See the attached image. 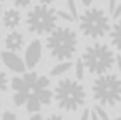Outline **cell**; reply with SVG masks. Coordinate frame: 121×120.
Returning a JSON list of instances; mask_svg holds the SVG:
<instances>
[{
  "label": "cell",
  "instance_id": "cell-6",
  "mask_svg": "<svg viewBox=\"0 0 121 120\" xmlns=\"http://www.w3.org/2000/svg\"><path fill=\"white\" fill-rule=\"evenodd\" d=\"M58 21V11L47 5H36L33 9L29 11L26 17V24L27 29L32 33H50L56 28Z\"/></svg>",
  "mask_w": 121,
  "mask_h": 120
},
{
  "label": "cell",
  "instance_id": "cell-11",
  "mask_svg": "<svg viewBox=\"0 0 121 120\" xmlns=\"http://www.w3.org/2000/svg\"><path fill=\"white\" fill-rule=\"evenodd\" d=\"M109 32H111V41H112V44L118 49V50H121V20L117 21V23L112 26V29Z\"/></svg>",
  "mask_w": 121,
  "mask_h": 120
},
{
  "label": "cell",
  "instance_id": "cell-23",
  "mask_svg": "<svg viewBox=\"0 0 121 120\" xmlns=\"http://www.w3.org/2000/svg\"><path fill=\"white\" fill-rule=\"evenodd\" d=\"M12 3L17 8H26V6H29L32 3V0H12Z\"/></svg>",
  "mask_w": 121,
  "mask_h": 120
},
{
  "label": "cell",
  "instance_id": "cell-18",
  "mask_svg": "<svg viewBox=\"0 0 121 120\" xmlns=\"http://www.w3.org/2000/svg\"><path fill=\"white\" fill-rule=\"evenodd\" d=\"M50 87V79L47 76H39L35 82V87H33V91L36 90H44V88H48Z\"/></svg>",
  "mask_w": 121,
  "mask_h": 120
},
{
  "label": "cell",
  "instance_id": "cell-21",
  "mask_svg": "<svg viewBox=\"0 0 121 120\" xmlns=\"http://www.w3.org/2000/svg\"><path fill=\"white\" fill-rule=\"evenodd\" d=\"M68 2V9H70V15L73 17V20H77L79 14H77V6H76L74 0H67Z\"/></svg>",
  "mask_w": 121,
  "mask_h": 120
},
{
  "label": "cell",
  "instance_id": "cell-25",
  "mask_svg": "<svg viewBox=\"0 0 121 120\" xmlns=\"http://www.w3.org/2000/svg\"><path fill=\"white\" fill-rule=\"evenodd\" d=\"M2 120H17V115L11 111H5L3 115H2Z\"/></svg>",
  "mask_w": 121,
  "mask_h": 120
},
{
  "label": "cell",
  "instance_id": "cell-27",
  "mask_svg": "<svg viewBox=\"0 0 121 120\" xmlns=\"http://www.w3.org/2000/svg\"><path fill=\"white\" fill-rule=\"evenodd\" d=\"M89 117H91V111L89 110H83L82 115H80V120H89Z\"/></svg>",
  "mask_w": 121,
  "mask_h": 120
},
{
  "label": "cell",
  "instance_id": "cell-19",
  "mask_svg": "<svg viewBox=\"0 0 121 120\" xmlns=\"http://www.w3.org/2000/svg\"><path fill=\"white\" fill-rule=\"evenodd\" d=\"M94 112L97 114V117L100 120H109V114L104 111V108L101 106V105H95V108H94Z\"/></svg>",
  "mask_w": 121,
  "mask_h": 120
},
{
  "label": "cell",
  "instance_id": "cell-37",
  "mask_svg": "<svg viewBox=\"0 0 121 120\" xmlns=\"http://www.w3.org/2000/svg\"><path fill=\"white\" fill-rule=\"evenodd\" d=\"M0 2H5V0H0Z\"/></svg>",
  "mask_w": 121,
  "mask_h": 120
},
{
  "label": "cell",
  "instance_id": "cell-15",
  "mask_svg": "<svg viewBox=\"0 0 121 120\" xmlns=\"http://www.w3.org/2000/svg\"><path fill=\"white\" fill-rule=\"evenodd\" d=\"M70 69H71V62H68V61H62V62H59V64L56 65V67H53L52 72H50V74H52V76H60V74L67 73Z\"/></svg>",
  "mask_w": 121,
  "mask_h": 120
},
{
  "label": "cell",
  "instance_id": "cell-1",
  "mask_svg": "<svg viewBox=\"0 0 121 120\" xmlns=\"http://www.w3.org/2000/svg\"><path fill=\"white\" fill-rule=\"evenodd\" d=\"M50 55L58 61H70L77 50V33L67 26H56L45 40Z\"/></svg>",
  "mask_w": 121,
  "mask_h": 120
},
{
  "label": "cell",
  "instance_id": "cell-31",
  "mask_svg": "<svg viewBox=\"0 0 121 120\" xmlns=\"http://www.w3.org/2000/svg\"><path fill=\"white\" fill-rule=\"evenodd\" d=\"M29 120H43V115H41V114H33Z\"/></svg>",
  "mask_w": 121,
  "mask_h": 120
},
{
  "label": "cell",
  "instance_id": "cell-7",
  "mask_svg": "<svg viewBox=\"0 0 121 120\" xmlns=\"http://www.w3.org/2000/svg\"><path fill=\"white\" fill-rule=\"evenodd\" d=\"M41 52H43V46H41L39 40H33L27 46L24 53V65L29 69H33L41 59Z\"/></svg>",
  "mask_w": 121,
  "mask_h": 120
},
{
  "label": "cell",
  "instance_id": "cell-22",
  "mask_svg": "<svg viewBox=\"0 0 121 120\" xmlns=\"http://www.w3.org/2000/svg\"><path fill=\"white\" fill-rule=\"evenodd\" d=\"M85 67H83V64H82V61L79 59L77 62H76V76H77V79L80 81V79H83V76H85Z\"/></svg>",
  "mask_w": 121,
  "mask_h": 120
},
{
  "label": "cell",
  "instance_id": "cell-35",
  "mask_svg": "<svg viewBox=\"0 0 121 120\" xmlns=\"http://www.w3.org/2000/svg\"><path fill=\"white\" fill-rule=\"evenodd\" d=\"M0 18H2V5H0Z\"/></svg>",
  "mask_w": 121,
  "mask_h": 120
},
{
  "label": "cell",
  "instance_id": "cell-17",
  "mask_svg": "<svg viewBox=\"0 0 121 120\" xmlns=\"http://www.w3.org/2000/svg\"><path fill=\"white\" fill-rule=\"evenodd\" d=\"M38 79V74L35 72H27V73H24L23 74V81L26 82V85L30 88V90H33V87H35V82Z\"/></svg>",
  "mask_w": 121,
  "mask_h": 120
},
{
  "label": "cell",
  "instance_id": "cell-3",
  "mask_svg": "<svg viewBox=\"0 0 121 120\" xmlns=\"http://www.w3.org/2000/svg\"><path fill=\"white\" fill-rule=\"evenodd\" d=\"M83 67L91 74H106L113 67L115 55L113 52L103 43H95L92 46H88L80 58Z\"/></svg>",
  "mask_w": 121,
  "mask_h": 120
},
{
  "label": "cell",
  "instance_id": "cell-29",
  "mask_svg": "<svg viewBox=\"0 0 121 120\" xmlns=\"http://www.w3.org/2000/svg\"><path fill=\"white\" fill-rule=\"evenodd\" d=\"M47 120H65V119H64L62 115H59V114H52Z\"/></svg>",
  "mask_w": 121,
  "mask_h": 120
},
{
  "label": "cell",
  "instance_id": "cell-14",
  "mask_svg": "<svg viewBox=\"0 0 121 120\" xmlns=\"http://www.w3.org/2000/svg\"><path fill=\"white\" fill-rule=\"evenodd\" d=\"M11 88L14 90L15 93L18 91H30V88L26 85V82L23 81V78H12V81H11Z\"/></svg>",
  "mask_w": 121,
  "mask_h": 120
},
{
  "label": "cell",
  "instance_id": "cell-10",
  "mask_svg": "<svg viewBox=\"0 0 121 120\" xmlns=\"http://www.w3.org/2000/svg\"><path fill=\"white\" fill-rule=\"evenodd\" d=\"M2 23L6 29H17L21 23V14L17 9H8L2 15Z\"/></svg>",
  "mask_w": 121,
  "mask_h": 120
},
{
  "label": "cell",
  "instance_id": "cell-28",
  "mask_svg": "<svg viewBox=\"0 0 121 120\" xmlns=\"http://www.w3.org/2000/svg\"><path fill=\"white\" fill-rule=\"evenodd\" d=\"M115 6H117V0H109V12H113V9H115Z\"/></svg>",
  "mask_w": 121,
  "mask_h": 120
},
{
  "label": "cell",
  "instance_id": "cell-12",
  "mask_svg": "<svg viewBox=\"0 0 121 120\" xmlns=\"http://www.w3.org/2000/svg\"><path fill=\"white\" fill-rule=\"evenodd\" d=\"M33 94H35L36 99L41 102V105H50L52 100H53V93H52L48 88L36 90V91H33Z\"/></svg>",
  "mask_w": 121,
  "mask_h": 120
},
{
  "label": "cell",
  "instance_id": "cell-30",
  "mask_svg": "<svg viewBox=\"0 0 121 120\" xmlns=\"http://www.w3.org/2000/svg\"><path fill=\"white\" fill-rule=\"evenodd\" d=\"M53 2H55V0H39V5H47V6H50Z\"/></svg>",
  "mask_w": 121,
  "mask_h": 120
},
{
  "label": "cell",
  "instance_id": "cell-33",
  "mask_svg": "<svg viewBox=\"0 0 121 120\" xmlns=\"http://www.w3.org/2000/svg\"><path fill=\"white\" fill-rule=\"evenodd\" d=\"M89 120H100V119H98V117H97V114L92 111V112H91V117H89Z\"/></svg>",
  "mask_w": 121,
  "mask_h": 120
},
{
  "label": "cell",
  "instance_id": "cell-34",
  "mask_svg": "<svg viewBox=\"0 0 121 120\" xmlns=\"http://www.w3.org/2000/svg\"><path fill=\"white\" fill-rule=\"evenodd\" d=\"M82 3H83L85 6H89L91 3H92V0H82Z\"/></svg>",
  "mask_w": 121,
  "mask_h": 120
},
{
  "label": "cell",
  "instance_id": "cell-20",
  "mask_svg": "<svg viewBox=\"0 0 121 120\" xmlns=\"http://www.w3.org/2000/svg\"><path fill=\"white\" fill-rule=\"evenodd\" d=\"M6 88H8V76L5 72L0 70V94H3L6 91Z\"/></svg>",
  "mask_w": 121,
  "mask_h": 120
},
{
  "label": "cell",
  "instance_id": "cell-32",
  "mask_svg": "<svg viewBox=\"0 0 121 120\" xmlns=\"http://www.w3.org/2000/svg\"><path fill=\"white\" fill-rule=\"evenodd\" d=\"M115 61H117V65H118V70H120V73H121V56L118 55L115 58Z\"/></svg>",
  "mask_w": 121,
  "mask_h": 120
},
{
  "label": "cell",
  "instance_id": "cell-4",
  "mask_svg": "<svg viewBox=\"0 0 121 120\" xmlns=\"http://www.w3.org/2000/svg\"><path fill=\"white\" fill-rule=\"evenodd\" d=\"M79 26L85 37L92 40H98L111 31L109 17L100 8H89L83 11L79 17Z\"/></svg>",
  "mask_w": 121,
  "mask_h": 120
},
{
  "label": "cell",
  "instance_id": "cell-16",
  "mask_svg": "<svg viewBox=\"0 0 121 120\" xmlns=\"http://www.w3.org/2000/svg\"><path fill=\"white\" fill-rule=\"evenodd\" d=\"M29 96H30V91H18L12 96V102H14L15 106H23V105H26V102H27Z\"/></svg>",
  "mask_w": 121,
  "mask_h": 120
},
{
  "label": "cell",
  "instance_id": "cell-36",
  "mask_svg": "<svg viewBox=\"0 0 121 120\" xmlns=\"http://www.w3.org/2000/svg\"><path fill=\"white\" fill-rule=\"evenodd\" d=\"M115 120H121V117H118V119H115Z\"/></svg>",
  "mask_w": 121,
  "mask_h": 120
},
{
  "label": "cell",
  "instance_id": "cell-13",
  "mask_svg": "<svg viewBox=\"0 0 121 120\" xmlns=\"http://www.w3.org/2000/svg\"><path fill=\"white\" fill-rule=\"evenodd\" d=\"M26 108H27V111L32 112V114H38V111L41 110V102L36 99V96L33 94V93L29 96L27 102H26Z\"/></svg>",
  "mask_w": 121,
  "mask_h": 120
},
{
  "label": "cell",
  "instance_id": "cell-9",
  "mask_svg": "<svg viewBox=\"0 0 121 120\" xmlns=\"http://www.w3.org/2000/svg\"><path fill=\"white\" fill-rule=\"evenodd\" d=\"M5 46L9 52H14L17 53V50H21L23 46H24V38H23V33L21 32H17V31H12L6 35V40H5Z\"/></svg>",
  "mask_w": 121,
  "mask_h": 120
},
{
  "label": "cell",
  "instance_id": "cell-38",
  "mask_svg": "<svg viewBox=\"0 0 121 120\" xmlns=\"http://www.w3.org/2000/svg\"><path fill=\"white\" fill-rule=\"evenodd\" d=\"M0 106H2V105H0Z\"/></svg>",
  "mask_w": 121,
  "mask_h": 120
},
{
  "label": "cell",
  "instance_id": "cell-8",
  "mask_svg": "<svg viewBox=\"0 0 121 120\" xmlns=\"http://www.w3.org/2000/svg\"><path fill=\"white\" fill-rule=\"evenodd\" d=\"M0 58H2L3 64H5L9 70H12L15 73H23L26 70V65H24V61L18 56L17 53L14 52H9V50H3L0 53Z\"/></svg>",
  "mask_w": 121,
  "mask_h": 120
},
{
  "label": "cell",
  "instance_id": "cell-5",
  "mask_svg": "<svg viewBox=\"0 0 121 120\" xmlns=\"http://www.w3.org/2000/svg\"><path fill=\"white\" fill-rule=\"evenodd\" d=\"M92 96L98 103L117 105L121 102V79L117 74H101L92 82Z\"/></svg>",
  "mask_w": 121,
  "mask_h": 120
},
{
  "label": "cell",
  "instance_id": "cell-2",
  "mask_svg": "<svg viewBox=\"0 0 121 120\" xmlns=\"http://www.w3.org/2000/svg\"><path fill=\"white\" fill-rule=\"evenodd\" d=\"M53 97L58 102V106L64 111H76L85 103L86 90L76 79H62L58 82Z\"/></svg>",
  "mask_w": 121,
  "mask_h": 120
},
{
  "label": "cell",
  "instance_id": "cell-26",
  "mask_svg": "<svg viewBox=\"0 0 121 120\" xmlns=\"http://www.w3.org/2000/svg\"><path fill=\"white\" fill-rule=\"evenodd\" d=\"M112 15H113V18H118V17L121 15V3H120V5H117V6H115V9H113Z\"/></svg>",
  "mask_w": 121,
  "mask_h": 120
},
{
  "label": "cell",
  "instance_id": "cell-24",
  "mask_svg": "<svg viewBox=\"0 0 121 120\" xmlns=\"http://www.w3.org/2000/svg\"><path fill=\"white\" fill-rule=\"evenodd\" d=\"M58 18H62L65 21H74L73 17L70 15V12H65V11H58Z\"/></svg>",
  "mask_w": 121,
  "mask_h": 120
}]
</instances>
